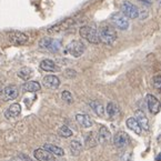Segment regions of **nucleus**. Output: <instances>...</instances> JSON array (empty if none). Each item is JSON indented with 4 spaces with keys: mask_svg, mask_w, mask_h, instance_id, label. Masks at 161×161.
<instances>
[{
    "mask_svg": "<svg viewBox=\"0 0 161 161\" xmlns=\"http://www.w3.org/2000/svg\"><path fill=\"white\" fill-rule=\"evenodd\" d=\"M3 88H1V87H0V95L3 93Z\"/></svg>",
    "mask_w": 161,
    "mask_h": 161,
    "instance_id": "nucleus-34",
    "label": "nucleus"
},
{
    "mask_svg": "<svg viewBox=\"0 0 161 161\" xmlns=\"http://www.w3.org/2000/svg\"><path fill=\"white\" fill-rule=\"evenodd\" d=\"M89 104H90V107L92 108V110L95 111V114H97V116L102 117L104 114V108H103V106H102L101 102L93 100V101L89 102Z\"/></svg>",
    "mask_w": 161,
    "mask_h": 161,
    "instance_id": "nucleus-23",
    "label": "nucleus"
},
{
    "mask_svg": "<svg viewBox=\"0 0 161 161\" xmlns=\"http://www.w3.org/2000/svg\"><path fill=\"white\" fill-rule=\"evenodd\" d=\"M21 112V107L19 103H12L11 106L5 111V117L7 119H12L18 117Z\"/></svg>",
    "mask_w": 161,
    "mask_h": 161,
    "instance_id": "nucleus-16",
    "label": "nucleus"
},
{
    "mask_svg": "<svg viewBox=\"0 0 161 161\" xmlns=\"http://www.w3.org/2000/svg\"><path fill=\"white\" fill-rule=\"evenodd\" d=\"M19 96V91L14 86H8V87L3 88L1 97L5 101H10V100H14Z\"/></svg>",
    "mask_w": 161,
    "mask_h": 161,
    "instance_id": "nucleus-12",
    "label": "nucleus"
},
{
    "mask_svg": "<svg viewBox=\"0 0 161 161\" xmlns=\"http://www.w3.org/2000/svg\"><path fill=\"white\" fill-rule=\"evenodd\" d=\"M135 118L138 121V123L140 125L141 129L148 131L149 130V122H148V118L145 114V112L141 110H136L135 111Z\"/></svg>",
    "mask_w": 161,
    "mask_h": 161,
    "instance_id": "nucleus-14",
    "label": "nucleus"
},
{
    "mask_svg": "<svg viewBox=\"0 0 161 161\" xmlns=\"http://www.w3.org/2000/svg\"><path fill=\"white\" fill-rule=\"evenodd\" d=\"M153 87L158 90H161V75H157L153 77Z\"/></svg>",
    "mask_w": 161,
    "mask_h": 161,
    "instance_id": "nucleus-29",
    "label": "nucleus"
},
{
    "mask_svg": "<svg viewBox=\"0 0 161 161\" xmlns=\"http://www.w3.org/2000/svg\"><path fill=\"white\" fill-rule=\"evenodd\" d=\"M130 142V137L128 133L123 132V131H119L114 135V145L118 149H122V148L127 147L128 143Z\"/></svg>",
    "mask_w": 161,
    "mask_h": 161,
    "instance_id": "nucleus-9",
    "label": "nucleus"
},
{
    "mask_svg": "<svg viewBox=\"0 0 161 161\" xmlns=\"http://www.w3.org/2000/svg\"><path fill=\"white\" fill-rule=\"evenodd\" d=\"M147 17H148L147 10H143V11H141V12L139 11V18L140 19H145V18H147Z\"/></svg>",
    "mask_w": 161,
    "mask_h": 161,
    "instance_id": "nucleus-32",
    "label": "nucleus"
},
{
    "mask_svg": "<svg viewBox=\"0 0 161 161\" xmlns=\"http://www.w3.org/2000/svg\"><path fill=\"white\" fill-rule=\"evenodd\" d=\"M106 111L110 118H114V117L119 114V108H118V106H117V103H114V102H108Z\"/></svg>",
    "mask_w": 161,
    "mask_h": 161,
    "instance_id": "nucleus-24",
    "label": "nucleus"
},
{
    "mask_svg": "<svg viewBox=\"0 0 161 161\" xmlns=\"http://www.w3.org/2000/svg\"><path fill=\"white\" fill-rule=\"evenodd\" d=\"M64 76L69 79H74V78H76L77 72L74 70V69H66V71H64Z\"/></svg>",
    "mask_w": 161,
    "mask_h": 161,
    "instance_id": "nucleus-30",
    "label": "nucleus"
},
{
    "mask_svg": "<svg viewBox=\"0 0 161 161\" xmlns=\"http://www.w3.org/2000/svg\"><path fill=\"white\" fill-rule=\"evenodd\" d=\"M76 120L81 127H83V128H90L93 123L92 119L88 116V114H76Z\"/></svg>",
    "mask_w": 161,
    "mask_h": 161,
    "instance_id": "nucleus-18",
    "label": "nucleus"
},
{
    "mask_svg": "<svg viewBox=\"0 0 161 161\" xmlns=\"http://www.w3.org/2000/svg\"><path fill=\"white\" fill-rule=\"evenodd\" d=\"M79 33H80L81 38L86 39L88 42L93 43V45H98L100 43V38L98 30L90 26H82L79 29Z\"/></svg>",
    "mask_w": 161,
    "mask_h": 161,
    "instance_id": "nucleus-2",
    "label": "nucleus"
},
{
    "mask_svg": "<svg viewBox=\"0 0 161 161\" xmlns=\"http://www.w3.org/2000/svg\"><path fill=\"white\" fill-rule=\"evenodd\" d=\"M110 20H111V24L120 30H127L129 28V20L123 14L117 12V14H112Z\"/></svg>",
    "mask_w": 161,
    "mask_h": 161,
    "instance_id": "nucleus-7",
    "label": "nucleus"
},
{
    "mask_svg": "<svg viewBox=\"0 0 161 161\" xmlns=\"http://www.w3.org/2000/svg\"><path fill=\"white\" fill-rule=\"evenodd\" d=\"M39 47L41 49L49 50L51 52H57L60 49V47H61V42L59 40H56V39L45 37V38H42L39 41Z\"/></svg>",
    "mask_w": 161,
    "mask_h": 161,
    "instance_id": "nucleus-5",
    "label": "nucleus"
},
{
    "mask_svg": "<svg viewBox=\"0 0 161 161\" xmlns=\"http://www.w3.org/2000/svg\"><path fill=\"white\" fill-rule=\"evenodd\" d=\"M157 160H158V161H160V160H161V156H159L158 158H157Z\"/></svg>",
    "mask_w": 161,
    "mask_h": 161,
    "instance_id": "nucleus-35",
    "label": "nucleus"
},
{
    "mask_svg": "<svg viewBox=\"0 0 161 161\" xmlns=\"http://www.w3.org/2000/svg\"><path fill=\"white\" fill-rule=\"evenodd\" d=\"M85 50H86V46L83 45V42H81L80 40H74L67 45L64 52L69 53V55H71L75 58H79L83 55Z\"/></svg>",
    "mask_w": 161,
    "mask_h": 161,
    "instance_id": "nucleus-4",
    "label": "nucleus"
},
{
    "mask_svg": "<svg viewBox=\"0 0 161 161\" xmlns=\"http://www.w3.org/2000/svg\"><path fill=\"white\" fill-rule=\"evenodd\" d=\"M8 38H9L10 42L17 46L25 45V43H27L29 40L28 36L25 32H21V31H11V32L8 35Z\"/></svg>",
    "mask_w": 161,
    "mask_h": 161,
    "instance_id": "nucleus-8",
    "label": "nucleus"
},
{
    "mask_svg": "<svg viewBox=\"0 0 161 161\" xmlns=\"http://www.w3.org/2000/svg\"><path fill=\"white\" fill-rule=\"evenodd\" d=\"M75 24H76V20H75L74 18H66V19H64L60 22H58V24L52 25L51 27H49V28L47 29V32L50 33V35L64 32V31L70 29Z\"/></svg>",
    "mask_w": 161,
    "mask_h": 161,
    "instance_id": "nucleus-3",
    "label": "nucleus"
},
{
    "mask_svg": "<svg viewBox=\"0 0 161 161\" xmlns=\"http://www.w3.org/2000/svg\"><path fill=\"white\" fill-rule=\"evenodd\" d=\"M61 99L68 104H71L72 102H74V97H72V95H71L70 91H68V90L62 91L61 92Z\"/></svg>",
    "mask_w": 161,
    "mask_h": 161,
    "instance_id": "nucleus-27",
    "label": "nucleus"
},
{
    "mask_svg": "<svg viewBox=\"0 0 161 161\" xmlns=\"http://www.w3.org/2000/svg\"><path fill=\"white\" fill-rule=\"evenodd\" d=\"M98 33H99L100 42H103L104 45H112L118 38L116 29L110 25L101 26L98 30Z\"/></svg>",
    "mask_w": 161,
    "mask_h": 161,
    "instance_id": "nucleus-1",
    "label": "nucleus"
},
{
    "mask_svg": "<svg viewBox=\"0 0 161 161\" xmlns=\"http://www.w3.org/2000/svg\"><path fill=\"white\" fill-rule=\"evenodd\" d=\"M42 85L45 86L48 89H57L60 86V80L57 76H53V75H48L43 78Z\"/></svg>",
    "mask_w": 161,
    "mask_h": 161,
    "instance_id": "nucleus-13",
    "label": "nucleus"
},
{
    "mask_svg": "<svg viewBox=\"0 0 161 161\" xmlns=\"http://www.w3.org/2000/svg\"><path fill=\"white\" fill-rule=\"evenodd\" d=\"M82 151V145L78 140H72L70 142V152L72 156H79Z\"/></svg>",
    "mask_w": 161,
    "mask_h": 161,
    "instance_id": "nucleus-22",
    "label": "nucleus"
},
{
    "mask_svg": "<svg viewBox=\"0 0 161 161\" xmlns=\"http://www.w3.org/2000/svg\"><path fill=\"white\" fill-rule=\"evenodd\" d=\"M40 68L43 71H47V72H56V71L59 70V67L55 64V61H52L50 59H45L40 62Z\"/></svg>",
    "mask_w": 161,
    "mask_h": 161,
    "instance_id": "nucleus-17",
    "label": "nucleus"
},
{
    "mask_svg": "<svg viewBox=\"0 0 161 161\" xmlns=\"http://www.w3.org/2000/svg\"><path fill=\"white\" fill-rule=\"evenodd\" d=\"M110 138H111V133L108 130V128L104 126L100 127L99 131H98V136H97L98 142L101 143V145H103V143H107V142L109 141Z\"/></svg>",
    "mask_w": 161,
    "mask_h": 161,
    "instance_id": "nucleus-15",
    "label": "nucleus"
},
{
    "mask_svg": "<svg viewBox=\"0 0 161 161\" xmlns=\"http://www.w3.org/2000/svg\"><path fill=\"white\" fill-rule=\"evenodd\" d=\"M22 89L27 92H37L41 89V86L37 81H28V82L24 83Z\"/></svg>",
    "mask_w": 161,
    "mask_h": 161,
    "instance_id": "nucleus-20",
    "label": "nucleus"
},
{
    "mask_svg": "<svg viewBox=\"0 0 161 161\" xmlns=\"http://www.w3.org/2000/svg\"><path fill=\"white\" fill-rule=\"evenodd\" d=\"M33 157L38 161H56L55 154H52L45 148H39L33 151Z\"/></svg>",
    "mask_w": 161,
    "mask_h": 161,
    "instance_id": "nucleus-10",
    "label": "nucleus"
},
{
    "mask_svg": "<svg viewBox=\"0 0 161 161\" xmlns=\"http://www.w3.org/2000/svg\"><path fill=\"white\" fill-rule=\"evenodd\" d=\"M46 150H48L49 152H51L52 154H55V156H58V157H64V149H61L60 147L58 146H55V145H51V143H46L43 146Z\"/></svg>",
    "mask_w": 161,
    "mask_h": 161,
    "instance_id": "nucleus-21",
    "label": "nucleus"
},
{
    "mask_svg": "<svg viewBox=\"0 0 161 161\" xmlns=\"http://www.w3.org/2000/svg\"><path fill=\"white\" fill-rule=\"evenodd\" d=\"M121 11L128 19L139 18V9L130 1H123L121 3Z\"/></svg>",
    "mask_w": 161,
    "mask_h": 161,
    "instance_id": "nucleus-6",
    "label": "nucleus"
},
{
    "mask_svg": "<svg viewBox=\"0 0 161 161\" xmlns=\"http://www.w3.org/2000/svg\"><path fill=\"white\" fill-rule=\"evenodd\" d=\"M97 138L93 136V132H89L85 138V145L87 148H93L97 146Z\"/></svg>",
    "mask_w": 161,
    "mask_h": 161,
    "instance_id": "nucleus-25",
    "label": "nucleus"
},
{
    "mask_svg": "<svg viewBox=\"0 0 161 161\" xmlns=\"http://www.w3.org/2000/svg\"><path fill=\"white\" fill-rule=\"evenodd\" d=\"M158 142H159V143H160V145H161V133L158 136Z\"/></svg>",
    "mask_w": 161,
    "mask_h": 161,
    "instance_id": "nucleus-33",
    "label": "nucleus"
},
{
    "mask_svg": "<svg viewBox=\"0 0 161 161\" xmlns=\"http://www.w3.org/2000/svg\"><path fill=\"white\" fill-rule=\"evenodd\" d=\"M120 160L121 161H131L132 160V156H131V152H125V153L121 156V158H120Z\"/></svg>",
    "mask_w": 161,
    "mask_h": 161,
    "instance_id": "nucleus-31",
    "label": "nucleus"
},
{
    "mask_svg": "<svg viewBox=\"0 0 161 161\" xmlns=\"http://www.w3.org/2000/svg\"><path fill=\"white\" fill-rule=\"evenodd\" d=\"M147 104H148V109L151 112L152 114H159V111L161 110V103L158 100V98L154 97L153 95H147Z\"/></svg>",
    "mask_w": 161,
    "mask_h": 161,
    "instance_id": "nucleus-11",
    "label": "nucleus"
},
{
    "mask_svg": "<svg viewBox=\"0 0 161 161\" xmlns=\"http://www.w3.org/2000/svg\"><path fill=\"white\" fill-rule=\"evenodd\" d=\"M160 5H161V1H160Z\"/></svg>",
    "mask_w": 161,
    "mask_h": 161,
    "instance_id": "nucleus-36",
    "label": "nucleus"
},
{
    "mask_svg": "<svg viewBox=\"0 0 161 161\" xmlns=\"http://www.w3.org/2000/svg\"><path fill=\"white\" fill-rule=\"evenodd\" d=\"M59 135L64 138H69L72 136V131L67 126H62V127H60V129H59Z\"/></svg>",
    "mask_w": 161,
    "mask_h": 161,
    "instance_id": "nucleus-28",
    "label": "nucleus"
},
{
    "mask_svg": "<svg viewBox=\"0 0 161 161\" xmlns=\"http://www.w3.org/2000/svg\"><path fill=\"white\" fill-rule=\"evenodd\" d=\"M32 74L33 72L30 68L25 67V68H21L19 71H18V77H19L20 79H22V80H28V79L31 78Z\"/></svg>",
    "mask_w": 161,
    "mask_h": 161,
    "instance_id": "nucleus-26",
    "label": "nucleus"
},
{
    "mask_svg": "<svg viewBox=\"0 0 161 161\" xmlns=\"http://www.w3.org/2000/svg\"><path fill=\"white\" fill-rule=\"evenodd\" d=\"M126 125H127V127H128L131 131H133L135 133H137V135H140V133H141L142 129H141V127H140L139 123H138V121L136 120L135 117H131V118L127 119Z\"/></svg>",
    "mask_w": 161,
    "mask_h": 161,
    "instance_id": "nucleus-19",
    "label": "nucleus"
}]
</instances>
